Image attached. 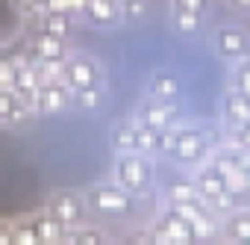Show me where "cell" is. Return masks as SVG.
<instances>
[{
  "label": "cell",
  "mask_w": 250,
  "mask_h": 245,
  "mask_svg": "<svg viewBox=\"0 0 250 245\" xmlns=\"http://www.w3.org/2000/svg\"><path fill=\"white\" fill-rule=\"evenodd\" d=\"M112 177H115V183H121L124 189L133 192V195L147 192V186L153 183V163H150V154H142V151L115 154Z\"/></svg>",
  "instance_id": "1"
},
{
  "label": "cell",
  "mask_w": 250,
  "mask_h": 245,
  "mask_svg": "<svg viewBox=\"0 0 250 245\" xmlns=\"http://www.w3.org/2000/svg\"><path fill=\"white\" fill-rule=\"evenodd\" d=\"M212 133L197 127V124H188V127H180L177 124V136H174V148H171V160L183 163V166H200L206 163L209 151H212Z\"/></svg>",
  "instance_id": "2"
},
{
  "label": "cell",
  "mask_w": 250,
  "mask_h": 245,
  "mask_svg": "<svg viewBox=\"0 0 250 245\" xmlns=\"http://www.w3.org/2000/svg\"><path fill=\"white\" fill-rule=\"evenodd\" d=\"M44 210L53 216V219H59L68 230L71 227H77V224H83V221H88V201H85V192H80V189H71V186H62V189H53L47 198H44Z\"/></svg>",
  "instance_id": "3"
},
{
  "label": "cell",
  "mask_w": 250,
  "mask_h": 245,
  "mask_svg": "<svg viewBox=\"0 0 250 245\" xmlns=\"http://www.w3.org/2000/svg\"><path fill=\"white\" fill-rule=\"evenodd\" d=\"M85 201H88V210L100 213V216H127L133 210V192H127L115 180L88 186L85 189Z\"/></svg>",
  "instance_id": "4"
},
{
  "label": "cell",
  "mask_w": 250,
  "mask_h": 245,
  "mask_svg": "<svg viewBox=\"0 0 250 245\" xmlns=\"http://www.w3.org/2000/svg\"><path fill=\"white\" fill-rule=\"evenodd\" d=\"M62 83L74 92L83 86H94L103 83V65L94 53H71L65 59V71H62Z\"/></svg>",
  "instance_id": "5"
},
{
  "label": "cell",
  "mask_w": 250,
  "mask_h": 245,
  "mask_svg": "<svg viewBox=\"0 0 250 245\" xmlns=\"http://www.w3.org/2000/svg\"><path fill=\"white\" fill-rule=\"evenodd\" d=\"M212 48H215V53L221 59L235 62L244 53H250V33L241 24H221L212 33Z\"/></svg>",
  "instance_id": "6"
},
{
  "label": "cell",
  "mask_w": 250,
  "mask_h": 245,
  "mask_svg": "<svg viewBox=\"0 0 250 245\" xmlns=\"http://www.w3.org/2000/svg\"><path fill=\"white\" fill-rule=\"evenodd\" d=\"M30 106H33V115H56L71 106V89L62 80H47L36 89V95L30 98Z\"/></svg>",
  "instance_id": "7"
},
{
  "label": "cell",
  "mask_w": 250,
  "mask_h": 245,
  "mask_svg": "<svg viewBox=\"0 0 250 245\" xmlns=\"http://www.w3.org/2000/svg\"><path fill=\"white\" fill-rule=\"evenodd\" d=\"M109 142H112V151H115V154H124V151H142V154H150V127L139 124L136 118L121 121V124H115Z\"/></svg>",
  "instance_id": "8"
},
{
  "label": "cell",
  "mask_w": 250,
  "mask_h": 245,
  "mask_svg": "<svg viewBox=\"0 0 250 245\" xmlns=\"http://www.w3.org/2000/svg\"><path fill=\"white\" fill-rule=\"evenodd\" d=\"M139 124L145 127H174L177 121H180V109L174 100H162V98H147L136 115H133Z\"/></svg>",
  "instance_id": "9"
},
{
  "label": "cell",
  "mask_w": 250,
  "mask_h": 245,
  "mask_svg": "<svg viewBox=\"0 0 250 245\" xmlns=\"http://www.w3.org/2000/svg\"><path fill=\"white\" fill-rule=\"evenodd\" d=\"M24 48H27V53L33 56V62L36 59H68L71 53H74V48H71V39H56V36H47V33H33L27 42H24Z\"/></svg>",
  "instance_id": "10"
},
{
  "label": "cell",
  "mask_w": 250,
  "mask_h": 245,
  "mask_svg": "<svg viewBox=\"0 0 250 245\" xmlns=\"http://www.w3.org/2000/svg\"><path fill=\"white\" fill-rule=\"evenodd\" d=\"M36 33H47L56 39H71L74 27H77V15L74 12H62V9H42L33 15Z\"/></svg>",
  "instance_id": "11"
},
{
  "label": "cell",
  "mask_w": 250,
  "mask_h": 245,
  "mask_svg": "<svg viewBox=\"0 0 250 245\" xmlns=\"http://www.w3.org/2000/svg\"><path fill=\"white\" fill-rule=\"evenodd\" d=\"M221 118H224V124H232V127L250 121V98L241 89H235L232 83L227 86V92L221 98Z\"/></svg>",
  "instance_id": "12"
},
{
  "label": "cell",
  "mask_w": 250,
  "mask_h": 245,
  "mask_svg": "<svg viewBox=\"0 0 250 245\" xmlns=\"http://www.w3.org/2000/svg\"><path fill=\"white\" fill-rule=\"evenodd\" d=\"M27 219H30V224H33L36 245H47V242H65V236H68V227H65L59 219H53V216H50L44 207H42V210H36V213H30Z\"/></svg>",
  "instance_id": "13"
},
{
  "label": "cell",
  "mask_w": 250,
  "mask_h": 245,
  "mask_svg": "<svg viewBox=\"0 0 250 245\" xmlns=\"http://www.w3.org/2000/svg\"><path fill=\"white\" fill-rule=\"evenodd\" d=\"M30 115H33V106L27 98H21L9 86H0V124H21Z\"/></svg>",
  "instance_id": "14"
},
{
  "label": "cell",
  "mask_w": 250,
  "mask_h": 245,
  "mask_svg": "<svg viewBox=\"0 0 250 245\" xmlns=\"http://www.w3.org/2000/svg\"><path fill=\"white\" fill-rule=\"evenodd\" d=\"M80 15H83L88 24H94V27H112V24L124 21V18H121V3H118V0H85Z\"/></svg>",
  "instance_id": "15"
},
{
  "label": "cell",
  "mask_w": 250,
  "mask_h": 245,
  "mask_svg": "<svg viewBox=\"0 0 250 245\" xmlns=\"http://www.w3.org/2000/svg\"><path fill=\"white\" fill-rule=\"evenodd\" d=\"M194 183H197V192H200L203 201H212L215 195L227 192V174L218 172V169L209 166V163H200V166H197V172H194Z\"/></svg>",
  "instance_id": "16"
},
{
  "label": "cell",
  "mask_w": 250,
  "mask_h": 245,
  "mask_svg": "<svg viewBox=\"0 0 250 245\" xmlns=\"http://www.w3.org/2000/svg\"><path fill=\"white\" fill-rule=\"evenodd\" d=\"M183 92V83L174 71H153L147 80V95L150 98H162V100H177V95Z\"/></svg>",
  "instance_id": "17"
},
{
  "label": "cell",
  "mask_w": 250,
  "mask_h": 245,
  "mask_svg": "<svg viewBox=\"0 0 250 245\" xmlns=\"http://www.w3.org/2000/svg\"><path fill=\"white\" fill-rule=\"evenodd\" d=\"M221 230L227 233V239L232 242H250V210L238 207L229 216L221 219Z\"/></svg>",
  "instance_id": "18"
},
{
  "label": "cell",
  "mask_w": 250,
  "mask_h": 245,
  "mask_svg": "<svg viewBox=\"0 0 250 245\" xmlns=\"http://www.w3.org/2000/svg\"><path fill=\"white\" fill-rule=\"evenodd\" d=\"M103 98H106V92H103V83L83 86V89H74V92H71V106L94 112V109H100V106H103Z\"/></svg>",
  "instance_id": "19"
},
{
  "label": "cell",
  "mask_w": 250,
  "mask_h": 245,
  "mask_svg": "<svg viewBox=\"0 0 250 245\" xmlns=\"http://www.w3.org/2000/svg\"><path fill=\"white\" fill-rule=\"evenodd\" d=\"M203 24V12H191V9H177L174 6V27L183 36H197Z\"/></svg>",
  "instance_id": "20"
},
{
  "label": "cell",
  "mask_w": 250,
  "mask_h": 245,
  "mask_svg": "<svg viewBox=\"0 0 250 245\" xmlns=\"http://www.w3.org/2000/svg\"><path fill=\"white\" fill-rule=\"evenodd\" d=\"M106 239H109V236H106L97 224H88V221L71 227L68 236H65V242H88V245H94V242H106Z\"/></svg>",
  "instance_id": "21"
},
{
  "label": "cell",
  "mask_w": 250,
  "mask_h": 245,
  "mask_svg": "<svg viewBox=\"0 0 250 245\" xmlns=\"http://www.w3.org/2000/svg\"><path fill=\"white\" fill-rule=\"evenodd\" d=\"M165 195H168L171 201H188V198H200V192H197V183H194V177H180V180L168 183Z\"/></svg>",
  "instance_id": "22"
},
{
  "label": "cell",
  "mask_w": 250,
  "mask_h": 245,
  "mask_svg": "<svg viewBox=\"0 0 250 245\" xmlns=\"http://www.w3.org/2000/svg\"><path fill=\"white\" fill-rule=\"evenodd\" d=\"M232 86L250 98V53H244L241 59L232 62Z\"/></svg>",
  "instance_id": "23"
},
{
  "label": "cell",
  "mask_w": 250,
  "mask_h": 245,
  "mask_svg": "<svg viewBox=\"0 0 250 245\" xmlns=\"http://www.w3.org/2000/svg\"><path fill=\"white\" fill-rule=\"evenodd\" d=\"M12 245H36V233L27 216L12 219Z\"/></svg>",
  "instance_id": "24"
},
{
  "label": "cell",
  "mask_w": 250,
  "mask_h": 245,
  "mask_svg": "<svg viewBox=\"0 0 250 245\" xmlns=\"http://www.w3.org/2000/svg\"><path fill=\"white\" fill-rule=\"evenodd\" d=\"M150 9V0H124L121 3V18L124 21H145Z\"/></svg>",
  "instance_id": "25"
},
{
  "label": "cell",
  "mask_w": 250,
  "mask_h": 245,
  "mask_svg": "<svg viewBox=\"0 0 250 245\" xmlns=\"http://www.w3.org/2000/svg\"><path fill=\"white\" fill-rule=\"evenodd\" d=\"M12 71H15L12 53L6 48H0V86H12Z\"/></svg>",
  "instance_id": "26"
},
{
  "label": "cell",
  "mask_w": 250,
  "mask_h": 245,
  "mask_svg": "<svg viewBox=\"0 0 250 245\" xmlns=\"http://www.w3.org/2000/svg\"><path fill=\"white\" fill-rule=\"evenodd\" d=\"M212 0H171V6L177 9H191V12H206Z\"/></svg>",
  "instance_id": "27"
},
{
  "label": "cell",
  "mask_w": 250,
  "mask_h": 245,
  "mask_svg": "<svg viewBox=\"0 0 250 245\" xmlns=\"http://www.w3.org/2000/svg\"><path fill=\"white\" fill-rule=\"evenodd\" d=\"M0 245H12V219H0Z\"/></svg>",
  "instance_id": "28"
},
{
  "label": "cell",
  "mask_w": 250,
  "mask_h": 245,
  "mask_svg": "<svg viewBox=\"0 0 250 245\" xmlns=\"http://www.w3.org/2000/svg\"><path fill=\"white\" fill-rule=\"evenodd\" d=\"M229 127H232V124H229ZM235 130H238V139H241V145H244V148L250 151V121H244V124H238Z\"/></svg>",
  "instance_id": "29"
},
{
  "label": "cell",
  "mask_w": 250,
  "mask_h": 245,
  "mask_svg": "<svg viewBox=\"0 0 250 245\" xmlns=\"http://www.w3.org/2000/svg\"><path fill=\"white\" fill-rule=\"evenodd\" d=\"M229 3L235 9H241V12H250V0H229Z\"/></svg>",
  "instance_id": "30"
},
{
  "label": "cell",
  "mask_w": 250,
  "mask_h": 245,
  "mask_svg": "<svg viewBox=\"0 0 250 245\" xmlns=\"http://www.w3.org/2000/svg\"><path fill=\"white\" fill-rule=\"evenodd\" d=\"M241 177H244V186H247V192H250V160H247V166L241 169Z\"/></svg>",
  "instance_id": "31"
},
{
  "label": "cell",
  "mask_w": 250,
  "mask_h": 245,
  "mask_svg": "<svg viewBox=\"0 0 250 245\" xmlns=\"http://www.w3.org/2000/svg\"><path fill=\"white\" fill-rule=\"evenodd\" d=\"M118 3H124V0H118Z\"/></svg>",
  "instance_id": "32"
}]
</instances>
